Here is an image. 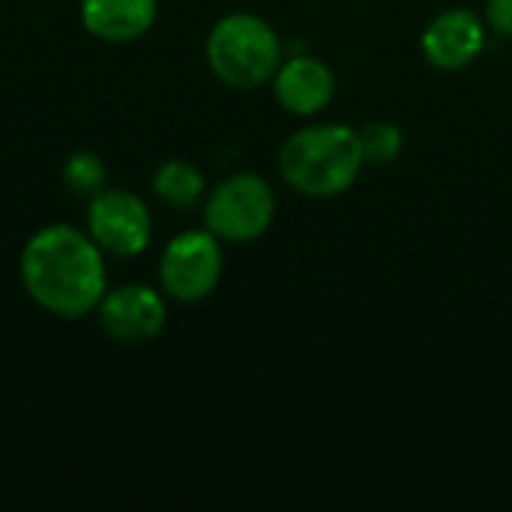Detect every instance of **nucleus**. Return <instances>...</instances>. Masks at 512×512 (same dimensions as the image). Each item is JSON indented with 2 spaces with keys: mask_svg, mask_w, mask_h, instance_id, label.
<instances>
[{
  "mask_svg": "<svg viewBox=\"0 0 512 512\" xmlns=\"http://www.w3.org/2000/svg\"><path fill=\"white\" fill-rule=\"evenodd\" d=\"M204 54L213 75L237 90L270 84L285 60L276 27L255 12H231L219 18L207 33Z\"/></svg>",
  "mask_w": 512,
  "mask_h": 512,
  "instance_id": "nucleus-3",
  "label": "nucleus"
},
{
  "mask_svg": "<svg viewBox=\"0 0 512 512\" xmlns=\"http://www.w3.org/2000/svg\"><path fill=\"white\" fill-rule=\"evenodd\" d=\"M102 330L123 345H141L162 333L168 321L165 297L150 285H120L105 291L96 306Z\"/></svg>",
  "mask_w": 512,
  "mask_h": 512,
  "instance_id": "nucleus-7",
  "label": "nucleus"
},
{
  "mask_svg": "<svg viewBox=\"0 0 512 512\" xmlns=\"http://www.w3.org/2000/svg\"><path fill=\"white\" fill-rule=\"evenodd\" d=\"M87 234L102 252L135 258L153 240L150 207L129 189H102L87 204Z\"/></svg>",
  "mask_w": 512,
  "mask_h": 512,
  "instance_id": "nucleus-6",
  "label": "nucleus"
},
{
  "mask_svg": "<svg viewBox=\"0 0 512 512\" xmlns=\"http://www.w3.org/2000/svg\"><path fill=\"white\" fill-rule=\"evenodd\" d=\"M276 219L273 186L252 171L225 177L204 198V225L222 243H252Z\"/></svg>",
  "mask_w": 512,
  "mask_h": 512,
  "instance_id": "nucleus-4",
  "label": "nucleus"
},
{
  "mask_svg": "<svg viewBox=\"0 0 512 512\" xmlns=\"http://www.w3.org/2000/svg\"><path fill=\"white\" fill-rule=\"evenodd\" d=\"M366 168L360 138L345 123H315L285 138L279 174L306 198H336L348 192Z\"/></svg>",
  "mask_w": 512,
  "mask_h": 512,
  "instance_id": "nucleus-2",
  "label": "nucleus"
},
{
  "mask_svg": "<svg viewBox=\"0 0 512 512\" xmlns=\"http://www.w3.org/2000/svg\"><path fill=\"white\" fill-rule=\"evenodd\" d=\"M366 165H390L405 150V135L393 120H372L357 129Z\"/></svg>",
  "mask_w": 512,
  "mask_h": 512,
  "instance_id": "nucleus-12",
  "label": "nucleus"
},
{
  "mask_svg": "<svg viewBox=\"0 0 512 512\" xmlns=\"http://www.w3.org/2000/svg\"><path fill=\"white\" fill-rule=\"evenodd\" d=\"M63 180H66V186H69L72 192L93 198L96 192L105 189L108 168H105V162H102L96 153L78 150V153H72V156L66 159V165H63Z\"/></svg>",
  "mask_w": 512,
  "mask_h": 512,
  "instance_id": "nucleus-13",
  "label": "nucleus"
},
{
  "mask_svg": "<svg viewBox=\"0 0 512 512\" xmlns=\"http://www.w3.org/2000/svg\"><path fill=\"white\" fill-rule=\"evenodd\" d=\"M486 24L492 33L512 39V0H486Z\"/></svg>",
  "mask_w": 512,
  "mask_h": 512,
  "instance_id": "nucleus-14",
  "label": "nucleus"
},
{
  "mask_svg": "<svg viewBox=\"0 0 512 512\" xmlns=\"http://www.w3.org/2000/svg\"><path fill=\"white\" fill-rule=\"evenodd\" d=\"M270 84H273L276 102L294 117H315L336 96L333 69L321 57H312V54L285 57Z\"/></svg>",
  "mask_w": 512,
  "mask_h": 512,
  "instance_id": "nucleus-9",
  "label": "nucleus"
},
{
  "mask_svg": "<svg viewBox=\"0 0 512 512\" xmlns=\"http://www.w3.org/2000/svg\"><path fill=\"white\" fill-rule=\"evenodd\" d=\"M222 270H225L222 240L207 228L177 234L159 258L162 291L177 303L207 300L216 291Z\"/></svg>",
  "mask_w": 512,
  "mask_h": 512,
  "instance_id": "nucleus-5",
  "label": "nucleus"
},
{
  "mask_svg": "<svg viewBox=\"0 0 512 512\" xmlns=\"http://www.w3.org/2000/svg\"><path fill=\"white\" fill-rule=\"evenodd\" d=\"M153 192L174 210H189L207 195L204 171L186 159H168L153 174Z\"/></svg>",
  "mask_w": 512,
  "mask_h": 512,
  "instance_id": "nucleus-11",
  "label": "nucleus"
},
{
  "mask_svg": "<svg viewBox=\"0 0 512 512\" xmlns=\"http://www.w3.org/2000/svg\"><path fill=\"white\" fill-rule=\"evenodd\" d=\"M486 27L489 24L483 15L462 6H450L426 24L420 36L423 57L441 72H459L483 54L489 33Z\"/></svg>",
  "mask_w": 512,
  "mask_h": 512,
  "instance_id": "nucleus-8",
  "label": "nucleus"
},
{
  "mask_svg": "<svg viewBox=\"0 0 512 512\" xmlns=\"http://www.w3.org/2000/svg\"><path fill=\"white\" fill-rule=\"evenodd\" d=\"M21 285L39 309L84 318L108 291L102 249L81 228L45 225L21 249Z\"/></svg>",
  "mask_w": 512,
  "mask_h": 512,
  "instance_id": "nucleus-1",
  "label": "nucleus"
},
{
  "mask_svg": "<svg viewBox=\"0 0 512 512\" xmlns=\"http://www.w3.org/2000/svg\"><path fill=\"white\" fill-rule=\"evenodd\" d=\"M159 0H81V24L105 42H135L156 24Z\"/></svg>",
  "mask_w": 512,
  "mask_h": 512,
  "instance_id": "nucleus-10",
  "label": "nucleus"
}]
</instances>
